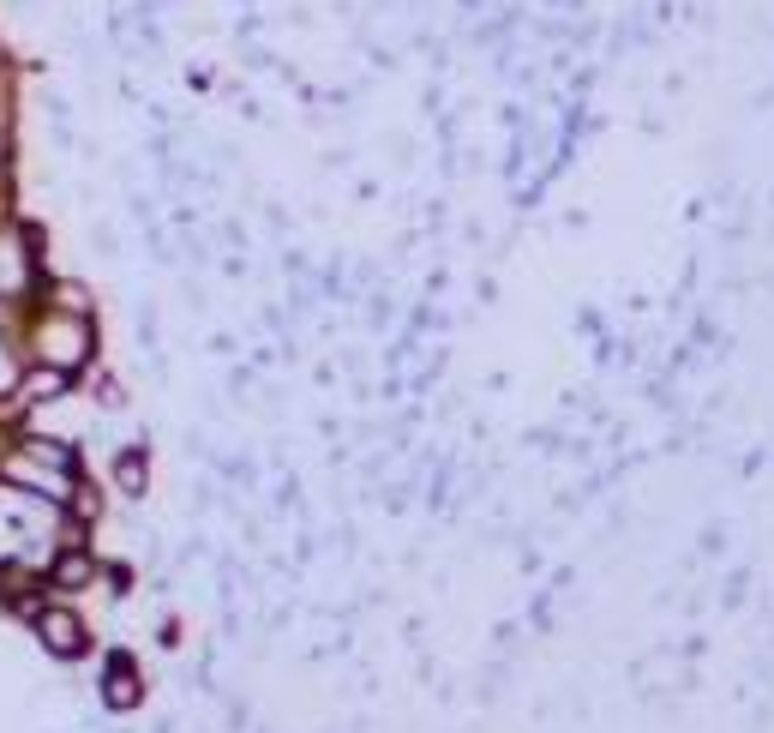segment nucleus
<instances>
[{
  "instance_id": "obj_1",
  "label": "nucleus",
  "mask_w": 774,
  "mask_h": 733,
  "mask_svg": "<svg viewBox=\"0 0 774 733\" xmlns=\"http://www.w3.org/2000/svg\"><path fill=\"white\" fill-rule=\"evenodd\" d=\"M24 343H31V361H49L61 366V373L79 379L84 366L97 355V319L91 313H54V307H42L37 325L24 331Z\"/></svg>"
},
{
  "instance_id": "obj_2",
  "label": "nucleus",
  "mask_w": 774,
  "mask_h": 733,
  "mask_svg": "<svg viewBox=\"0 0 774 733\" xmlns=\"http://www.w3.org/2000/svg\"><path fill=\"white\" fill-rule=\"evenodd\" d=\"M31 625H37L42 650H49V655H61V662H72V655H84V650H91V637H84V620H79L72 608H61L54 595L31 613Z\"/></svg>"
},
{
  "instance_id": "obj_3",
  "label": "nucleus",
  "mask_w": 774,
  "mask_h": 733,
  "mask_svg": "<svg viewBox=\"0 0 774 733\" xmlns=\"http://www.w3.org/2000/svg\"><path fill=\"white\" fill-rule=\"evenodd\" d=\"M97 553L84 548V541H67V548H54V560H49V583L42 590L49 595H79V590H91L97 583Z\"/></svg>"
},
{
  "instance_id": "obj_4",
  "label": "nucleus",
  "mask_w": 774,
  "mask_h": 733,
  "mask_svg": "<svg viewBox=\"0 0 774 733\" xmlns=\"http://www.w3.org/2000/svg\"><path fill=\"white\" fill-rule=\"evenodd\" d=\"M12 391H19V403H24V409H37V403H61L67 391H72V373H61V366H49V361H31L19 379H12Z\"/></svg>"
},
{
  "instance_id": "obj_5",
  "label": "nucleus",
  "mask_w": 774,
  "mask_h": 733,
  "mask_svg": "<svg viewBox=\"0 0 774 733\" xmlns=\"http://www.w3.org/2000/svg\"><path fill=\"white\" fill-rule=\"evenodd\" d=\"M114 488H121L127 500H139V493H144V451H139V445L114 458Z\"/></svg>"
},
{
  "instance_id": "obj_6",
  "label": "nucleus",
  "mask_w": 774,
  "mask_h": 733,
  "mask_svg": "<svg viewBox=\"0 0 774 733\" xmlns=\"http://www.w3.org/2000/svg\"><path fill=\"white\" fill-rule=\"evenodd\" d=\"M109 703H114V710H132V703H139V685H132V662H127V655H114V662H109Z\"/></svg>"
},
{
  "instance_id": "obj_7",
  "label": "nucleus",
  "mask_w": 774,
  "mask_h": 733,
  "mask_svg": "<svg viewBox=\"0 0 774 733\" xmlns=\"http://www.w3.org/2000/svg\"><path fill=\"white\" fill-rule=\"evenodd\" d=\"M7 12L12 19H37V0H7Z\"/></svg>"
},
{
  "instance_id": "obj_8",
  "label": "nucleus",
  "mask_w": 774,
  "mask_h": 733,
  "mask_svg": "<svg viewBox=\"0 0 774 733\" xmlns=\"http://www.w3.org/2000/svg\"><path fill=\"white\" fill-rule=\"evenodd\" d=\"M7 157H12V144H7V139H0V169H7Z\"/></svg>"
}]
</instances>
